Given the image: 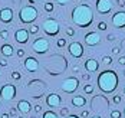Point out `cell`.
Masks as SVG:
<instances>
[{
    "instance_id": "obj_15",
    "label": "cell",
    "mask_w": 125,
    "mask_h": 118,
    "mask_svg": "<svg viewBox=\"0 0 125 118\" xmlns=\"http://www.w3.org/2000/svg\"><path fill=\"white\" fill-rule=\"evenodd\" d=\"M14 39H16L17 43L25 45V43H27V40H29V32L26 29H17L16 33H14Z\"/></svg>"
},
{
    "instance_id": "obj_39",
    "label": "cell",
    "mask_w": 125,
    "mask_h": 118,
    "mask_svg": "<svg viewBox=\"0 0 125 118\" xmlns=\"http://www.w3.org/2000/svg\"><path fill=\"white\" fill-rule=\"evenodd\" d=\"M116 4H118L119 7H124L125 6V0H116Z\"/></svg>"
},
{
    "instance_id": "obj_19",
    "label": "cell",
    "mask_w": 125,
    "mask_h": 118,
    "mask_svg": "<svg viewBox=\"0 0 125 118\" xmlns=\"http://www.w3.org/2000/svg\"><path fill=\"white\" fill-rule=\"evenodd\" d=\"M13 53H14V48H13L12 45H9V43L1 45V55H3V56L9 58V56H12Z\"/></svg>"
},
{
    "instance_id": "obj_1",
    "label": "cell",
    "mask_w": 125,
    "mask_h": 118,
    "mask_svg": "<svg viewBox=\"0 0 125 118\" xmlns=\"http://www.w3.org/2000/svg\"><path fill=\"white\" fill-rule=\"evenodd\" d=\"M72 22L78 27H89L94 22V9L89 4H78L72 10Z\"/></svg>"
},
{
    "instance_id": "obj_10",
    "label": "cell",
    "mask_w": 125,
    "mask_h": 118,
    "mask_svg": "<svg viewBox=\"0 0 125 118\" xmlns=\"http://www.w3.org/2000/svg\"><path fill=\"white\" fill-rule=\"evenodd\" d=\"M12 20H13V10L10 7H3V9H0V22H1V23L9 25V23H12Z\"/></svg>"
},
{
    "instance_id": "obj_7",
    "label": "cell",
    "mask_w": 125,
    "mask_h": 118,
    "mask_svg": "<svg viewBox=\"0 0 125 118\" xmlns=\"http://www.w3.org/2000/svg\"><path fill=\"white\" fill-rule=\"evenodd\" d=\"M61 88H62L63 92H66V94H73V92L79 88V81L73 76H71V78H66L65 81L62 82V85H61Z\"/></svg>"
},
{
    "instance_id": "obj_8",
    "label": "cell",
    "mask_w": 125,
    "mask_h": 118,
    "mask_svg": "<svg viewBox=\"0 0 125 118\" xmlns=\"http://www.w3.org/2000/svg\"><path fill=\"white\" fill-rule=\"evenodd\" d=\"M68 52L71 53V56H73L75 59H79L83 55V46H82L81 42H72L68 46Z\"/></svg>"
},
{
    "instance_id": "obj_3",
    "label": "cell",
    "mask_w": 125,
    "mask_h": 118,
    "mask_svg": "<svg viewBox=\"0 0 125 118\" xmlns=\"http://www.w3.org/2000/svg\"><path fill=\"white\" fill-rule=\"evenodd\" d=\"M39 16V12L38 9L35 7V6H25V7H22L20 9V12H19V19H20V22L22 23H25V25H30V23H33L36 19H38Z\"/></svg>"
},
{
    "instance_id": "obj_48",
    "label": "cell",
    "mask_w": 125,
    "mask_h": 118,
    "mask_svg": "<svg viewBox=\"0 0 125 118\" xmlns=\"http://www.w3.org/2000/svg\"><path fill=\"white\" fill-rule=\"evenodd\" d=\"M122 48H125V39L122 40ZM122 48H121V49H122Z\"/></svg>"
},
{
    "instance_id": "obj_35",
    "label": "cell",
    "mask_w": 125,
    "mask_h": 118,
    "mask_svg": "<svg viewBox=\"0 0 125 118\" xmlns=\"http://www.w3.org/2000/svg\"><path fill=\"white\" fill-rule=\"evenodd\" d=\"M16 55H17L19 58H23V56H25V49H17Z\"/></svg>"
},
{
    "instance_id": "obj_55",
    "label": "cell",
    "mask_w": 125,
    "mask_h": 118,
    "mask_svg": "<svg viewBox=\"0 0 125 118\" xmlns=\"http://www.w3.org/2000/svg\"><path fill=\"white\" fill-rule=\"evenodd\" d=\"M32 118H36V117H32Z\"/></svg>"
},
{
    "instance_id": "obj_13",
    "label": "cell",
    "mask_w": 125,
    "mask_h": 118,
    "mask_svg": "<svg viewBox=\"0 0 125 118\" xmlns=\"http://www.w3.org/2000/svg\"><path fill=\"white\" fill-rule=\"evenodd\" d=\"M25 69L27 72H36L39 69V61L33 56H27L25 61Z\"/></svg>"
},
{
    "instance_id": "obj_28",
    "label": "cell",
    "mask_w": 125,
    "mask_h": 118,
    "mask_svg": "<svg viewBox=\"0 0 125 118\" xmlns=\"http://www.w3.org/2000/svg\"><path fill=\"white\" fill-rule=\"evenodd\" d=\"M121 112L118 111V109H114V111H111V118H121Z\"/></svg>"
},
{
    "instance_id": "obj_41",
    "label": "cell",
    "mask_w": 125,
    "mask_h": 118,
    "mask_svg": "<svg viewBox=\"0 0 125 118\" xmlns=\"http://www.w3.org/2000/svg\"><path fill=\"white\" fill-rule=\"evenodd\" d=\"M59 4H62V6H65V4H68L69 3V0H56Z\"/></svg>"
},
{
    "instance_id": "obj_54",
    "label": "cell",
    "mask_w": 125,
    "mask_h": 118,
    "mask_svg": "<svg viewBox=\"0 0 125 118\" xmlns=\"http://www.w3.org/2000/svg\"><path fill=\"white\" fill-rule=\"evenodd\" d=\"M0 107H1V102H0Z\"/></svg>"
},
{
    "instance_id": "obj_29",
    "label": "cell",
    "mask_w": 125,
    "mask_h": 118,
    "mask_svg": "<svg viewBox=\"0 0 125 118\" xmlns=\"http://www.w3.org/2000/svg\"><path fill=\"white\" fill-rule=\"evenodd\" d=\"M59 114H61V117H68V115H69V109H68L66 107H63L62 109L59 111Z\"/></svg>"
},
{
    "instance_id": "obj_12",
    "label": "cell",
    "mask_w": 125,
    "mask_h": 118,
    "mask_svg": "<svg viewBox=\"0 0 125 118\" xmlns=\"http://www.w3.org/2000/svg\"><path fill=\"white\" fill-rule=\"evenodd\" d=\"M112 25L118 29L125 27V12H116L112 14Z\"/></svg>"
},
{
    "instance_id": "obj_42",
    "label": "cell",
    "mask_w": 125,
    "mask_h": 118,
    "mask_svg": "<svg viewBox=\"0 0 125 118\" xmlns=\"http://www.w3.org/2000/svg\"><path fill=\"white\" fill-rule=\"evenodd\" d=\"M106 39L109 40V42H112V40H114V39H115V36H114L112 33H109V35H108V36H106Z\"/></svg>"
},
{
    "instance_id": "obj_50",
    "label": "cell",
    "mask_w": 125,
    "mask_h": 118,
    "mask_svg": "<svg viewBox=\"0 0 125 118\" xmlns=\"http://www.w3.org/2000/svg\"><path fill=\"white\" fill-rule=\"evenodd\" d=\"M124 94H125V85H124Z\"/></svg>"
},
{
    "instance_id": "obj_16",
    "label": "cell",
    "mask_w": 125,
    "mask_h": 118,
    "mask_svg": "<svg viewBox=\"0 0 125 118\" xmlns=\"http://www.w3.org/2000/svg\"><path fill=\"white\" fill-rule=\"evenodd\" d=\"M85 69L88 72H96L99 69V62L94 58H89V59L85 61Z\"/></svg>"
},
{
    "instance_id": "obj_52",
    "label": "cell",
    "mask_w": 125,
    "mask_h": 118,
    "mask_svg": "<svg viewBox=\"0 0 125 118\" xmlns=\"http://www.w3.org/2000/svg\"><path fill=\"white\" fill-rule=\"evenodd\" d=\"M124 76H125V71H124Z\"/></svg>"
},
{
    "instance_id": "obj_23",
    "label": "cell",
    "mask_w": 125,
    "mask_h": 118,
    "mask_svg": "<svg viewBox=\"0 0 125 118\" xmlns=\"http://www.w3.org/2000/svg\"><path fill=\"white\" fill-rule=\"evenodd\" d=\"M27 32H29V35H30V33H32V35H36V33L39 32V26H36V25H32V26L29 27V30H27Z\"/></svg>"
},
{
    "instance_id": "obj_25",
    "label": "cell",
    "mask_w": 125,
    "mask_h": 118,
    "mask_svg": "<svg viewBox=\"0 0 125 118\" xmlns=\"http://www.w3.org/2000/svg\"><path fill=\"white\" fill-rule=\"evenodd\" d=\"M102 62H104V65H111L112 64V58L111 56H104L102 58Z\"/></svg>"
},
{
    "instance_id": "obj_14",
    "label": "cell",
    "mask_w": 125,
    "mask_h": 118,
    "mask_svg": "<svg viewBox=\"0 0 125 118\" xmlns=\"http://www.w3.org/2000/svg\"><path fill=\"white\" fill-rule=\"evenodd\" d=\"M85 43H86L88 46H95V45H98L101 42V36L98 32H89L85 35Z\"/></svg>"
},
{
    "instance_id": "obj_37",
    "label": "cell",
    "mask_w": 125,
    "mask_h": 118,
    "mask_svg": "<svg viewBox=\"0 0 125 118\" xmlns=\"http://www.w3.org/2000/svg\"><path fill=\"white\" fill-rule=\"evenodd\" d=\"M118 64H119V65H122V66L125 65V56H119V59H118Z\"/></svg>"
},
{
    "instance_id": "obj_5",
    "label": "cell",
    "mask_w": 125,
    "mask_h": 118,
    "mask_svg": "<svg viewBox=\"0 0 125 118\" xmlns=\"http://www.w3.org/2000/svg\"><path fill=\"white\" fill-rule=\"evenodd\" d=\"M49 49H50V43H49V40L45 39V38H38V39H35V42L32 43V51L39 53V55L48 53Z\"/></svg>"
},
{
    "instance_id": "obj_27",
    "label": "cell",
    "mask_w": 125,
    "mask_h": 118,
    "mask_svg": "<svg viewBox=\"0 0 125 118\" xmlns=\"http://www.w3.org/2000/svg\"><path fill=\"white\" fill-rule=\"evenodd\" d=\"M0 38L3 40H6L7 38H9V30H6V29H3L1 32H0Z\"/></svg>"
},
{
    "instance_id": "obj_6",
    "label": "cell",
    "mask_w": 125,
    "mask_h": 118,
    "mask_svg": "<svg viewBox=\"0 0 125 118\" xmlns=\"http://www.w3.org/2000/svg\"><path fill=\"white\" fill-rule=\"evenodd\" d=\"M0 97L4 101H12L16 98V86L13 84H4L0 88Z\"/></svg>"
},
{
    "instance_id": "obj_22",
    "label": "cell",
    "mask_w": 125,
    "mask_h": 118,
    "mask_svg": "<svg viewBox=\"0 0 125 118\" xmlns=\"http://www.w3.org/2000/svg\"><path fill=\"white\" fill-rule=\"evenodd\" d=\"M43 7H45V10H46L48 13H52V12H53V9H55V7H53V4L49 3V1H46V3L43 4Z\"/></svg>"
},
{
    "instance_id": "obj_49",
    "label": "cell",
    "mask_w": 125,
    "mask_h": 118,
    "mask_svg": "<svg viewBox=\"0 0 125 118\" xmlns=\"http://www.w3.org/2000/svg\"><path fill=\"white\" fill-rule=\"evenodd\" d=\"M91 118H102V117H99V115H94V117H91Z\"/></svg>"
},
{
    "instance_id": "obj_51",
    "label": "cell",
    "mask_w": 125,
    "mask_h": 118,
    "mask_svg": "<svg viewBox=\"0 0 125 118\" xmlns=\"http://www.w3.org/2000/svg\"><path fill=\"white\" fill-rule=\"evenodd\" d=\"M124 115H125V108H124Z\"/></svg>"
},
{
    "instance_id": "obj_31",
    "label": "cell",
    "mask_w": 125,
    "mask_h": 118,
    "mask_svg": "<svg viewBox=\"0 0 125 118\" xmlns=\"http://www.w3.org/2000/svg\"><path fill=\"white\" fill-rule=\"evenodd\" d=\"M112 101H114V104H119L121 101H122V98H121V95H114V98H112Z\"/></svg>"
},
{
    "instance_id": "obj_24",
    "label": "cell",
    "mask_w": 125,
    "mask_h": 118,
    "mask_svg": "<svg viewBox=\"0 0 125 118\" xmlns=\"http://www.w3.org/2000/svg\"><path fill=\"white\" fill-rule=\"evenodd\" d=\"M10 76H12L13 81H19V79L22 78V74H20V72H17V71H14V72H12V75H10Z\"/></svg>"
},
{
    "instance_id": "obj_32",
    "label": "cell",
    "mask_w": 125,
    "mask_h": 118,
    "mask_svg": "<svg viewBox=\"0 0 125 118\" xmlns=\"http://www.w3.org/2000/svg\"><path fill=\"white\" fill-rule=\"evenodd\" d=\"M121 53V46H115L112 48V55H119Z\"/></svg>"
},
{
    "instance_id": "obj_2",
    "label": "cell",
    "mask_w": 125,
    "mask_h": 118,
    "mask_svg": "<svg viewBox=\"0 0 125 118\" xmlns=\"http://www.w3.org/2000/svg\"><path fill=\"white\" fill-rule=\"evenodd\" d=\"M118 75L112 69H105L98 75V86L105 94H112L118 88Z\"/></svg>"
},
{
    "instance_id": "obj_34",
    "label": "cell",
    "mask_w": 125,
    "mask_h": 118,
    "mask_svg": "<svg viewBox=\"0 0 125 118\" xmlns=\"http://www.w3.org/2000/svg\"><path fill=\"white\" fill-rule=\"evenodd\" d=\"M88 115H89V112H88L86 109H82V112H81L79 118H88Z\"/></svg>"
},
{
    "instance_id": "obj_11",
    "label": "cell",
    "mask_w": 125,
    "mask_h": 118,
    "mask_svg": "<svg viewBox=\"0 0 125 118\" xmlns=\"http://www.w3.org/2000/svg\"><path fill=\"white\" fill-rule=\"evenodd\" d=\"M62 102V98H61V95H58V94H55V92H52L49 94L48 97H46V105L49 107V108H56V107H59Z\"/></svg>"
},
{
    "instance_id": "obj_26",
    "label": "cell",
    "mask_w": 125,
    "mask_h": 118,
    "mask_svg": "<svg viewBox=\"0 0 125 118\" xmlns=\"http://www.w3.org/2000/svg\"><path fill=\"white\" fill-rule=\"evenodd\" d=\"M65 45H66V39H63V38L58 39V42H56V46L58 48H65Z\"/></svg>"
},
{
    "instance_id": "obj_36",
    "label": "cell",
    "mask_w": 125,
    "mask_h": 118,
    "mask_svg": "<svg viewBox=\"0 0 125 118\" xmlns=\"http://www.w3.org/2000/svg\"><path fill=\"white\" fill-rule=\"evenodd\" d=\"M9 115H12V117L17 115V108H10V112H9Z\"/></svg>"
},
{
    "instance_id": "obj_18",
    "label": "cell",
    "mask_w": 125,
    "mask_h": 118,
    "mask_svg": "<svg viewBox=\"0 0 125 118\" xmlns=\"http://www.w3.org/2000/svg\"><path fill=\"white\" fill-rule=\"evenodd\" d=\"M72 105L75 108H82L86 105V98L82 95H75V97H72Z\"/></svg>"
},
{
    "instance_id": "obj_20",
    "label": "cell",
    "mask_w": 125,
    "mask_h": 118,
    "mask_svg": "<svg viewBox=\"0 0 125 118\" xmlns=\"http://www.w3.org/2000/svg\"><path fill=\"white\" fill-rule=\"evenodd\" d=\"M83 92H85L86 95H92V94H94V85H92V84H86V85L83 86Z\"/></svg>"
},
{
    "instance_id": "obj_21",
    "label": "cell",
    "mask_w": 125,
    "mask_h": 118,
    "mask_svg": "<svg viewBox=\"0 0 125 118\" xmlns=\"http://www.w3.org/2000/svg\"><path fill=\"white\" fill-rule=\"evenodd\" d=\"M43 118H59V117L53 111H46V112H43Z\"/></svg>"
},
{
    "instance_id": "obj_53",
    "label": "cell",
    "mask_w": 125,
    "mask_h": 118,
    "mask_svg": "<svg viewBox=\"0 0 125 118\" xmlns=\"http://www.w3.org/2000/svg\"><path fill=\"white\" fill-rule=\"evenodd\" d=\"M17 118H23V117H17Z\"/></svg>"
},
{
    "instance_id": "obj_17",
    "label": "cell",
    "mask_w": 125,
    "mask_h": 118,
    "mask_svg": "<svg viewBox=\"0 0 125 118\" xmlns=\"http://www.w3.org/2000/svg\"><path fill=\"white\" fill-rule=\"evenodd\" d=\"M17 111L19 112H22V114H29L30 112V109H32V105L29 101H26V99H20L19 102H17Z\"/></svg>"
},
{
    "instance_id": "obj_46",
    "label": "cell",
    "mask_w": 125,
    "mask_h": 118,
    "mask_svg": "<svg viewBox=\"0 0 125 118\" xmlns=\"http://www.w3.org/2000/svg\"><path fill=\"white\" fill-rule=\"evenodd\" d=\"M0 118H10V115H9V114H6V112H4V114H1V117Z\"/></svg>"
},
{
    "instance_id": "obj_30",
    "label": "cell",
    "mask_w": 125,
    "mask_h": 118,
    "mask_svg": "<svg viewBox=\"0 0 125 118\" xmlns=\"http://www.w3.org/2000/svg\"><path fill=\"white\" fill-rule=\"evenodd\" d=\"M106 27H108L106 22H99V23H98V29H99V30H106Z\"/></svg>"
},
{
    "instance_id": "obj_33",
    "label": "cell",
    "mask_w": 125,
    "mask_h": 118,
    "mask_svg": "<svg viewBox=\"0 0 125 118\" xmlns=\"http://www.w3.org/2000/svg\"><path fill=\"white\" fill-rule=\"evenodd\" d=\"M66 35H68V36H73V35H75L73 27H68V29H66Z\"/></svg>"
},
{
    "instance_id": "obj_45",
    "label": "cell",
    "mask_w": 125,
    "mask_h": 118,
    "mask_svg": "<svg viewBox=\"0 0 125 118\" xmlns=\"http://www.w3.org/2000/svg\"><path fill=\"white\" fill-rule=\"evenodd\" d=\"M72 69H73V72H76V74H78V72H79V66H72Z\"/></svg>"
},
{
    "instance_id": "obj_56",
    "label": "cell",
    "mask_w": 125,
    "mask_h": 118,
    "mask_svg": "<svg viewBox=\"0 0 125 118\" xmlns=\"http://www.w3.org/2000/svg\"><path fill=\"white\" fill-rule=\"evenodd\" d=\"M79 1H82V0H79Z\"/></svg>"
},
{
    "instance_id": "obj_9",
    "label": "cell",
    "mask_w": 125,
    "mask_h": 118,
    "mask_svg": "<svg viewBox=\"0 0 125 118\" xmlns=\"http://www.w3.org/2000/svg\"><path fill=\"white\" fill-rule=\"evenodd\" d=\"M95 7H96V12L98 13L108 14L112 10V3H111V0H96Z\"/></svg>"
},
{
    "instance_id": "obj_4",
    "label": "cell",
    "mask_w": 125,
    "mask_h": 118,
    "mask_svg": "<svg viewBox=\"0 0 125 118\" xmlns=\"http://www.w3.org/2000/svg\"><path fill=\"white\" fill-rule=\"evenodd\" d=\"M43 30L48 36H56L61 30V25L56 19L53 17H48L45 22H43Z\"/></svg>"
},
{
    "instance_id": "obj_38",
    "label": "cell",
    "mask_w": 125,
    "mask_h": 118,
    "mask_svg": "<svg viewBox=\"0 0 125 118\" xmlns=\"http://www.w3.org/2000/svg\"><path fill=\"white\" fill-rule=\"evenodd\" d=\"M33 109H35V112L38 114V112H40V111H42V107H40L39 104H36L35 107H33Z\"/></svg>"
},
{
    "instance_id": "obj_43",
    "label": "cell",
    "mask_w": 125,
    "mask_h": 118,
    "mask_svg": "<svg viewBox=\"0 0 125 118\" xmlns=\"http://www.w3.org/2000/svg\"><path fill=\"white\" fill-rule=\"evenodd\" d=\"M82 79H83V81H89V74H85V75L82 76Z\"/></svg>"
},
{
    "instance_id": "obj_44",
    "label": "cell",
    "mask_w": 125,
    "mask_h": 118,
    "mask_svg": "<svg viewBox=\"0 0 125 118\" xmlns=\"http://www.w3.org/2000/svg\"><path fill=\"white\" fill-rule=\"evenodd\" d=\"M66 118H79V115H75V114H69Z\"/></svg>"
},
{
    "instance_id": "obj_47",
    "label": "cell",
    "mask_w": 125,
    "mask_h": 118,
    "mask_svg": "<svg viewBox=\"0 0 125 118\" xmlns=\"http://www.w3.org/2000/svg\"><path fill=\"white\" fill-rule=\"evenodd\" d=\"M39 0H29V3H38Z\"/></svg>"
},
{
    "instance_id": "obj_40",
    "label": "cell",
    "mask_w": 125,
    "mask_h": 118,
    "mask_svg": "<svg viewBox=\"0 0 125 118\" xmlns=\"http://www.w3.org/2000/svg\"><path fill=\"white\" fill-rule=\"evenodd\" d=\"M0 66H1V68H6V66H7V61H6V59H1V61H0Z\"/></svg>"
}]
</instances>
